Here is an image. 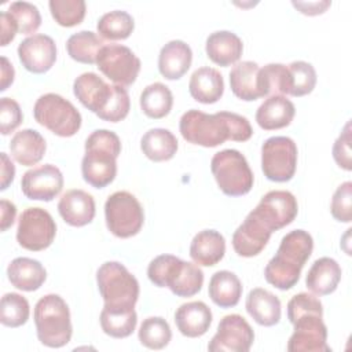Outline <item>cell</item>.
Segmentation results:
<instances>
[{"label":"cell","mask_w":352,"mask_h":352,"mask_svg":"<svg viewBox=\"0 0 352 352\" xmlns=\"http://www.w3.org/2000/svg\"><path fill=\"white\" fill-rule=\"evenodd\" d=\"M184 140L202 147H216L227 140L246 142L253 129L249 120L231 111L208 114L197 109L187 110L179 122Z\"/></svg>","instance_id":"obj_1"},{"label":"cell","mask_w":352,"mask_h":352,"mask_svg":"<svg viewBox=\"0 0 352 352\" xmlns=\"http://www.w3.org/2000/svg\"><path fill=\"white\" fill-rule=\"evenodd\" d=\"M314 250V239L304 230L287 232L264 268L265 280L279 290L294 287L300 279L301 270Z\"/></svg>","instance_id":"obj_2"},{"label":"cell","mask_w":352,"mask_h":352,"mask_svg":"<svg viewBox=\"0 0 352 352\" xmlns=\"http://www.w3.org/2000/svg\"><path fill=\"white\" fill-rule=\"evenodd\" d=\"M84 148L82 179L95 188L109 186L117 175V158L121 153L118 135L109 129H96L87 138Z\"/></svg>","instance_id":"obj_3"},{"label":"cell","mask_w":352,"mask_h":352,"mask_svg":"<svg viewBox=\"0 0 352 352\" xmlns=\"http://www.w3.org/2000/svg\"><path fill=\"white\" fill-rule=\"evenodd\" d=\"M147 276L157 287H168L177 297H192L201 292L204 272L195 263L173 254H160L147 267Z\"/></svg>","instance_id":"obj_4"},{"label":"cell","mask_w":352,"mask_h":352,"mask_svg":"<svg viewBox=\"0 0 352 352\" xmlns=\"http://www.w3.org/2000/svg\"><path fill=\"white\" fill-rule=\"evenodd\" d=\"M33 319L38 341L48 348L70 342L73 326L66 301L59 294H45L34 305Z\"/></svg>","instance_id":"obj_5"},{"label":"cell","mask_w":352,"mask_h":352,"mask_svg":"<svg viewBox=\"0 0 352 352\" xmlns=\"http://www.w3.org/2000/svg\"><path fill=\"white\" fill-rule=\"evenodd\" d=\"M99 293L107 308H135L139 298V282L118 261H106L96 271Z\"/></svg>","instance_id":"obj_6"},{"label":"cell","mask_w":352,"mask_h":352,"mask_svg":"<svg viewBox=\"0 0 352 352\" xmlns=\"http://www.w3.org/2000/svg\"><path fill=\"white\" fill-rule=\"evenodd\" d=\"M210 170L219 188L228 197H242L253 187V172L238 150L226 148L216 153L210 161Z\"/></svg>","instance_id":"obj_7"},{"label":"cell","mask_w":352,"mask_h":352,"mask_svg":"<svg viewBox=\"0 0 352 352\" xmlns=\"http://www.w3.org/2000/svg\"><path fill=\"white\" fill-rule=\"evenodd\" d=\"M34 120L60 138H70L81 128V114L72 102L50 92L41 95L33 107Z\"/></svg>","instance_id":"obj_8"},{"label":"cell","mask_w":352,"mask_h":352,"mask_svg":"<svg viewBox=\"0 0 352 352\" xmlns=\"http://www.w3.org/2000/svg\"><path fill=\"white\" fill-rule=\"evenodd\" d=\"M107 230L117 238H131L139 234L144 223L143 206L129 191H116L104 202Z\"/></svg>","instance_id":"obj_9"},{"label":"cell","mask_w":352,"mask_h":352,"mask_svg":"<svg viewBox=\"0 0 352 352\" xmlns=\"http://www.w3.org/2000/svg\"><path fill=\"white\" fill-rule=\"evenodd\" d=\"M297 168V144L287 136L268 138L261 146V170L276 183L293 179Z\"/></svg>","instance_id":"obj_10"},{"label":"cell","mask_w":352,"mask_h":352,"mask_svg":"<svg viewBox=\"0 0 352 352\" xmlns=\"http://www.w3.org/2000/svg\"><path fill=\"white\" fill-rule=\"evenodd\" d=\"M140 59L122 44H104L96 56V67L117 85H132L140 72Z\"/></svg>","instance_id":"obj_11"},{"label":"cell","mask_w":352,"mask_h":352,"mask_svg":"<svg viewBox=\"0 0 352 352\" xmlns=\"http://www.w3.org/2000/svg\"><path fill=\"white\" fill-rule=\"evenodd\" d=\"M55 235L56 224L45 209L28 208L21 213L16 228V241L23 249L41 252L51 246Z\"/></svg>","instance_id":"obj_12"},{"label":"cell","mask_w":352,"mask_h":352,"mask_svg":"<svg viewBox=\"0 0 352 352\" xmlns=\"http://www.w3.org/2000/svg\"><path fill=\"white\" fill-rule=\"evenodd\" d=\"M320 314H304L296 318L292 324L293 334L287 342L289 352H329L331 348L327 344V327L322 320Z\"/></svg>","instance_id":"obj_13"},{"label":"cell","mask_w":352,"mask_h":352,"mask_svg":"<svg viewBox=\"0 0 352 352\" xmlns=\"http://www.w3.org/2000/svg\"><path fill=\"white\" fill-rule=\"evenodd\" d=\"M254 341V331L248 320L238 315L231 314L221 318L216 334L208 344L210 352H248Z\"/></svg>","instance_id":"obj_14"},{"label":"cell","mask_w":352,"mask_h":352,"mask_svg":"<svg viewBox=\"0 0 352 352\" xmlns=\"http://www.w3.org/2000/svg\"><path fill=\"white\" fill-rule=\"evenodd\" d=\"M118 85L107 84L96 73L80 74L73 82V94L78 102L99 118L106 113L117 94Z\"/></svg>","instance_id":"obj_15"},{"label":"cell","mask_w":352,"mask_h":352,"mask_svg":"<svg viewBox=\"0 0 352 352\" xmlns=\"http://www.w3.org/2000/svg\"><path fill=\"white\" fill-rule=\"evenodd\" d=\"M63 188V175L58 166L44 164L26 170L21 180V190L28 199L50 202Z\"/></svg>","instance_id":"obj_16"},{"label":"cell","mask_w":352,"mask_h":352,"mask_svg":"<svg viewBox=\"0 0 352 352\" xmlns=\"http://www.w3.org/2000/svg\"><path fill=\"white\" fill-rule=\"evenodd\" d=\"M253 210L274 232L293 223L298 212V205L290 191L272 190L260 199Z\"/></svg>","instance_id":"obj_17"},{"label":"cell","mask_w":352,"mask_h":352,"mask_svg":"<svg viewBox=\"0 0 352 352\" xmlns=\"http://www.w3.org/2000/svg\"><path fill=\"white\" fill-rule=\"evenodd\" d=\"M18 58L22 66L34 74L47 73L56 60V45L47 34H33L18 45Z\"/></svg>","instance_id":"obj_18"},{"label":"cell","mask_w":352,"mask_h":352,"mask_svg":"<svg viewBox=\"0 0 352 352\" xmlns=\"http://www.w3.org/2000/svg\"><path fill=\"white\" fill-rule=\"evenodd\" d=\"M272 231L257 216L254 210L249 212L242 224L232 234V248L241 257H253L261 253L271 238Z\"/></svg>","instance_id":"obj_19"},{"label":"cell","mask_w":352,"mask_h":352,"mask_svg":"<svg viewBox=\"0 0 352 352\" xmlns=\"http://www.w3.org/2000/svg\"><path fill=\"white\" fill-rule=\"evenodd\" d=\"M58 212L69 226L84 227L95 217V199L84 190H69L60 197L58 202Z\"/></svg>","instance_id":"obj_20"},{"label":"cell","mask_w":352,"mask_h":352,"mask_svg":"<svg viewBox=\"0 0 352 352\" xmlns=\"http://www.w3.org/2000/svg\"><path fill=\"white\" fill-rule=\"evenodd\" d=\"M177 330L188 338L204 336L212 324V311L204 301L182 304L175 312Z\"/></svg>","instance_id":"obj_21"},{"label":"cell","mask_w":352,"mask_h":352,"mask_svg":"<svg viewBox=\"0 0 352 352\" xmlns=\"http://www.w3.org/2000/svg\"><path fill=\"white\" fill-rule=\"evenodd\" d=\"M296 114V107L283 95L268 96L256 111V122L264 131H275L290 125Z\"/></svg>","instance_id":"obj_22"},{"label":"cell","mask_w":352,"mask_h":352,"mask_svg":"<svg viewBox=\"0 0 352 352\" xmlns=\"http://www.w3.org/2000/svg\"><path fill=\"white\" fill-rule=\"evenodd\" d=\"M192 62V51L190 45L182 40H170L158 55V70L166 80H179L190 69Z\"/></svg>","instance_id":"obj_23"},{"label":"cell","mask_w":352,"mask_h":352,"mask_svg":"<svg viewBox=\"0 0 352 352\" xmlns=\"http://www.w3.org/2000/svg\"><path fill=\"white\" fill-rule=\"evenodd\" d=\"M205 51L213 63L227 67L239 60L243 52V44L234 32L217 30L208 36Z\"/></svg>","instance_id":"obj_24"},{"label":"cell","mask_w":352,"mask_h":352,"mask_svg":"<svg viewBox=\"0 0 352 352\" xmlns=\"http://www.w3.org/2000/svg\"><path fill=\"white\" fill-rule=\"evenodd\" d=\"M232 94L245 102L264 98L260 85V66L253 60L238 62L230 72Z\"/></svg>","instance_id":"obj_25"},{"label":"cell","mask_w":352,"mask_h":352,"mask_svg":"<svg viewBox=\"0 0 352 352\" xmlns=\"http://www.w3.org/2000/svg\"><path fill=\"white\" fill-rule=\"evenodd\" d=\"M245 308L250 318H253V320L260 326L271 327L278 324L280 320V300L274 293L263 287H256L249 292Z\"/></svg>","instance_id":"obj_26"},{"label":"cell","mask_w":352,"mask_h":352,"mask_svg":"<svg viewBox=\"0 0 352 352\" xmlns=\"http://www.w3.org/2000/svg\"><path fill=\"white\" fill-rule=\"evenodd\" d=\"M226 253V239L216 230H202L194 235L190 243V257L202 267H213L221 261Z\"/></svg>","instance_id":"obj_27"},{"label":"cell","mask_w":352,"mask_h":352,"mask_svg":"<svg viewBox=\"0 0 352 352\" xmlns=\"http://www.w3.org/2000/svg\"><path fill=\"white\" fill-rule=\"evenodd\" d=\"M188 91L191 98L199 103H216L224 94L223 76L214 67H199L190 77Z\"/></svg>","instance_id":"obj_28"},{"label":"cell","mask_w":352,"mask_h":352,"mask_svg":"<svg viewBox=\"0 0 352 352\" xmlns=\"http://www.w3.org/2000/svg\"><path fill=\"white\" fill-rule=\"evenodd\" d=\"M7 278L11 285L22 292H34L47 279V271L38 260L16 257L7 267Z\"/></svg>","instance_id":"obj_29"},{"label":"cell","mask_w":352,"mask_h":352,"mask_svg":"<svg viewBox=\"0 0 352 352\" xmlns=\"http://www.w3.org/2000/svg\"><path fill=\"white\" fill-rule=\"evenodd\" d=\"M47 150V143L43 135L36 129L18 131L10 142V151L12 158L23 165L32 166L41 161Z\"/></svg>","instance_id":"obj_30"},{"label":"cell","mask_w":352,"mask_h":352,"mask_svg":"<svg viewBox=\"0 0 352 352\" xmlns=\"http://www.w3.org/2000/svg\"><path fill=\"white\" fill-rule=\"evenodd\" d=\"M341 280V267L331 257H320L308 270L305 285L316 296L331 294Z\"/></svg>","instance_id":"obj_31"},{"label":"cell","mask_w":352,"mask_h":352,"mask_svg":"<svg viewBox=\"0 0 352 352\" xmlns=\"http://www.w3.org/2000/svg\"><path fill=\"white\" fill-rule=\"evenodd\" d=\"M208 294L220 308L235 307L242 296V283L239 278L227 270L217 271L209 280Z\"/></svg>","instance_id":"obj_32"},{"label":"cell","mask_w":352,"mask_h":352,"mask_svg":"<svg viewBox=\"0 0 352 352\" xmlns=\"http://www.w3.org/2000/svg\"><path fill=\"white\" fill-rule=\"evenodd\" d=\"M179 143L176 136L165 128L148 129L140 139V148L143 154L154 161H169L175 157Z\"/></svg>","instance_id":"obj_33"},{"label":"cell","mask_w":352,"mask_h":352,"mask_svg":"<svg viewBox=\"0 0 352 352\" xmlns=\"http://www.w3.org/2000/svg\"><path fill=\"white\" fill-rule=\"evenodd\" d=\"M100 327L104 334L113 338L129 337L138 323L135 308H107L103 307L100 312Z\"/></svg>","instance_id":"obj_34"},{"label":"cell","mask_w":352,"mask_h":352,"mask_svg":"<svg viewBox=\"0 0 352 352\" xmlns=\"http://www.w3.org/2000/svg\"><path fill=\"white\" fill-rule=\"evenodd\" d=\"M140 109L148 117L160 120L166 117L173 106V95L162 82H153L147 85L140 94Z\"/></svg>","instance_id":"obj_35"},{"label":"cell","mask_w":352,"mask_h":352,"mask_svg":"<svg viewBox=\"0 0 352 352\" xmlns=\"http://www.w3.org/2000/svg\"><path fill=\"white\" fill-rule=\"evenodd\" d=\"M102 38L91 32V30H81L72 34L66 41V50L69 56L80 63L94 65L96 63V56L99 50L103 47Z\"/></svg>","instance_id":"obj_36"},{"label":"cell","mask_w":352,"mask_h":352,"mask_svg":"<svg viewBox=\"0 0 352 352\" xmlns=\"http://www.w3.org/2000/svg\"><path fill=\"white\" fill-rule=\"evenodd\" d=\"M133 29L135 22L132 15L121 10L103 14L96 23L98 33L106 40H125L132 34Z\"/></svg>","instance_id":"obj_37"},{"label":"cell","mask_w":352,"mask_h":352,"mask_svg":"<svg viewBox=\"0 0 352 352\" xmlns=\"http://www.w3.org/2000/svg\"><path fill=\"white\" fill-rule=\"evenodd\" d=\"M140 344L148 349H162L172 340L169 323L161 316L146 318L138 331Z\"/></svg>","instance_id":"obj_38"},{"label":"cell","mask_w":352,"mask_h":352,"mask_svg":"<svg viewBox=\"0 0 352 352\" xmlns=\"http://www.w3.org/2000/svg\"><path fill=\"white\" fill-rule=\"evenodd\" d=\"M30 315L28 300L18 293H6L0 301V322L7 327L25 324Z\"/></svg>","instance_id":"obj_39"},{"label":"cell","mask_w":352,"mask_h":352,"mask_svg":"<svg viewBox=\"0 0 352 352\" xmlns=\"http://www.w3.org/2000/svg\"><path fill=\"white\" fill-rule=\"evenodd\" d=\"M290 74L289 95L294 98L311 94L316 85V72L314 66L305 60H294L287 65Z\"/></svg>","instance_id":"obj_40"},{"label":"cell","mask_w":352,"mask_h":352,"mask_svg":"<svg viewBox=\"0 0 352 352\" xmlns=\"http://www.w3.org/2000/svg\"><path fill=\"white\" fill-rule=\"evenodd\" d=\"M48 6L55 22L63 28L80 25L87 11L84 0H50Z\"/></svg>","instance_id":"obj_41"},{"label":"cell","mask_w":352,"mask_h":352,"mask_svg":"<svg viewBox=\"0 0 352 352\" xmlns=\"http://www.w3.org/2000/svg\"><path fill=\"white\" fill-rule=\"evenodd\" d=\"M18 23L21 34L34 33L41 25V15L38 8L28 1H14L7 10Z\"/></svg>","instance_id":"obj_42"},{"label":"cell","mask_w":352,"mask_h":352,"mask_svg":"<svg viewBox=\"0 0 352 352\" xmlns=\"http://www.w3.org/2000/svg\"><path fill=\"white\" fill-rule=\"evenodd\" d=\"M330 212L337 221H352V182H344L337 187L331 198Z\"/></svg>","instance_id":"obj_43"},{"label":"cell","mask_w":352,"mask_h":352,"mask_svg":"<svg viewBox=\"0 0 352 352\" xmlns=\"http://www.w3.org/2000/svg\"><path fill=\"white\" fill-rule=\"evenodd\" d=\"M311 312L323 315V305L320 300L314 294L302 292L293 296L287 302V319L290 323L300 315Z\"/></svg>","instance_id":"obj_44"},{"label":"cell","mask_w":352,"mask_h":352,"mask_svg":"<svg viewBox=\"0 0 352 352\" xmlns=\"http://www.w3.org/2000/svg\"><path fill=\"white\" fill-rule=\"evenodd\" d=\"M23 114L16 100L11 98H1L0 100V132L10 135L22 122Z\"/></svg>","instance_id":"obj_45"},{"label":"cell","mask_w":352,"mask_h":352,"mask_svg":"<svg viewBox=\"0 0 352 352\" xmlns=\"http://www.w3.org/2000/svg\"><path fill=\"white\" fill-rule=\"evenodd\" d=\"M333 158L336 164L344 170L352 169V154H351V121H348L333 144Z\"/></svg>","instance_id":"obj_46"},{"label":"cell","mask_w":352,"mask_h":352,"mask_svg":"<svg viewBox=\"0 0 352 352\" xmlns=\"http://www.w3.org/2000/svg\"><path fill=\"white\" fill-rule=\"evenodd\" d=\"M0 22H1V47L8 45L19 33L18 23L14 19V16L8 11H3L0 14Z\"/></svg>","instance_id":"obj_47"},{"label":"cell","mask_w":352,"mask_h":352,"mask_svg":"<svg viewBox=\"0 0 352 352\" xmlns=\"http://www.w3.org/2000/svg\"><path fill=\"white\" fill-rule=\"evenodd\" d=\"M292 4L301 14H305V15L323 14L331 6L330 1H292Z\"/></svg>","instance_id":"obj_48"},{"label":"cell","mask_w":352,"mask_h":352,"mask_svg":"<svg viewBox=\"0 0 352 352\" xmlns=\"http://www.w3.org/2000/svg\"><path fill=\"white\" fill-rule=\"evenodd\" d=\"M0 160H1V184H0V190L4 191L14 182L15 166H14L12 161L8 158V155L6 153L0 154Z\"/></svg>","instance_id":"obj_49"},{"label":"cell","mask_w":352,"mask_h":352,"mask_svg":"<svg viewBox=\"0 0 352 352\" xmlns=\"http://www.w3.org/2000/svg\"><path fill=\"white\" fill-rule=\"evenodd\" d=\"M0 209H1L0 230L4 232L14 224V220H15V216H16V206L8 199H1L0 201Z\"/></svg>","instance_id":"obj_50"},{"label":"cell","mask_w":352,"mask_h":352,"mask_svg":"<svg viewBox=\"0 0 352 352\" xmlns=\"http://www.w3.org/2000/svg\"><path fill=\"white\" fill-rule=\"evenodd\" d=\"M14 77H15L14 66L11 65V62L6 56H1V85H0V91H6L14 82Z\"/></svg>","instance_id":"obj_51"}]
</instances>
